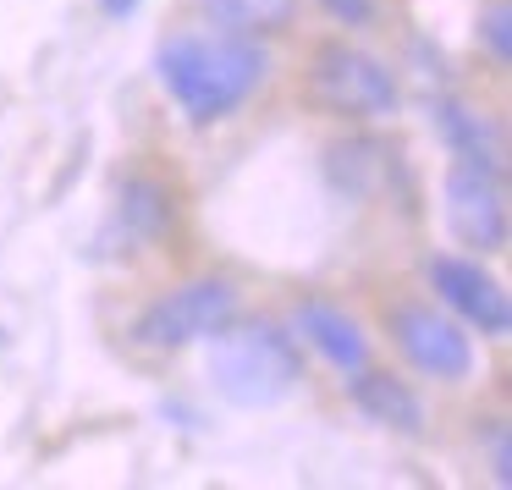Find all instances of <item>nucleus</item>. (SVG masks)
I'll return each instance as SVG.
<instances>
[{
  "instance_id": "obj_2",
  "label": "nucleus",
  "mask_w": 512,
  "mask_h": 490,
  "mask_svg": "<svg viewBox=\"0 0 512 490\" xmlns=\"http://www.w3.org/2000/svg\"><path fill=\"white\" fill-rule=\"evenodd\" d=\"M204 375H210L215 397L232 402V408H248V413L281 408L303 386L298 336L276 320H232L210 336Z\"/></svg>"
},
{
  "instance_id": "obj_7",
  "label": "nucleus",
  "mask_w": 512,
  "mask_h": 490,
  "mask_svg": "<svg viewBox=\"0 0 512 490\" xmlns=\"http://www.w3.org/2000/svg\"><path fill=\"white\" fill-rule=\"evenodd\" d=\"M424 276H430V292L441 298V309L452 314L457 325H468V331L490 336V342H501V336L512 331L507 292H501V281L490 276V270L479 265V259L435 254L430 265H424Z\"/></svg>"
},
{
  "instance_id": "obj_17",
  "label": "nucleus",
  "mask_w": 512,
  "mask_h": 490,
  "mask_svg": "<svg viewBox=\"0 0 512 490\" xmlns=\"http://www.w3.org/2000/svg\"><path fill=\"white\" fill-rule=\"evenodd\" d=\"M100 6H105L111 17H122V12H138V0H100Z\"/></svg>"
},
{
  "instance_id": "obj_1",
  "label": "nucleus",
  "mask_w": 512,
  "mask_h": 490,
  "mask_svg": "<svg viewBox=\"0 0 512 490\" xmlns=\"http://www.w3.org/2000/svg\"><path fill=\"white\" fill-rule=\"evenodd\" d=\"M155 78L193 127H215L265 89L270 56L259 39L226 34V28H188V34L160 39Z\"/></svg>"
},
{
  "instance_id": "obj_8",
  "label": "nucleus",
  "mask_w": 512,
  "mask_h": 490,
  "mask_svg": "<svg viewBox=\"0 0 512 490\" xmlns=\"http://www.w3.org/2000/svg\"><path fill=\"white\" fill-rule=\"evenodd\" d=\"M325 177L342 199L353 204H380L391 188L408 199V166H402V149L386 144V138H369V133H353V138H336L325 149Z\"/></svg>"
},
{
  "instance_id": "obj_16",
  "label": "nucleus",
  "mask_w": 512,
  "mask_h": 490,
  "mask_svg": "<svg viewBox=\"0 0 512 490\" xmlns=\"http://www.w3.org/2000/svg\"><path fill=\"white\" fill-rule=\"evenodd\" d=\"M331 23H342V28H369L375 23V12H380V0H314Z\"/></svg>"
},
{
  "instance_id": "obj_3",
  "label": "nucleus",
  "mask_w": 512,
  "mask_h": 490,
  "mask_svg": "<svg viewBox=\"0 0 512 490\" xmlns=\"http://www.w3.org/2000/svg\"><path fill=\"white\" fill-rule=\"evenodd\" d=\"M309 89L325 111L347 116V122H380V116H397V105H402L397 72L358 45H320L314 50Z\"/></svg>"
},
{
  "instance_id": "obj_13",
  "label": "nucleus",
  "mask_w": 512,
  "mask_h": 490,
  "mask_svg": "<svg viewBox=\"0 0 512 490\" xmlns=\"http://www.w3.org/2000/svg\"><path fill=\"white\" fill-rule=\"evenodd\" d=\"M210 28H226V34L243 39H270L281 28H292L298 17V0H199Z\"/></svg>"
},
{
  "instance_id": "obj_5",
  "label": "nucleus",
  "mask_w": 512,
  "mask_h": 490,
  "mask_svg": "<svg viewBox=\"0 0 512 490\" xmlns=\"http://www.w3.org/2000/svg\"><path fill=\"white\" fill-rule=\"evenodd\" d=\"M386 331L397 342V353L408 358L419 375L441 380V386H457L474 369V342H468V325H457L446 309L435 303H391Z\"/></svg>"
},
{
  "instance_id": "obj_11",
  "label": "nucleus",
  "mask_w": 512,
  "mask_h": 490,
  "mask_svg": "<svg viewBox=\"0 0 512 490\" xmlns=\"http://www.w3.org/2000/svg\"><path fill=\"white\" fill-rule=\"evenodd\" d=\"M177 226V199H171L166 182L155 177H127L122 193H116V221H111V237L133 254V248H149Z\"/></svg>"
},
{
  "instance_id": "obj_10",
  "label": "nucleus",
  "mask_w": 512,
  "mask_h": 490,
  "mask_svg": "<svg viewBox=\"0 0 512 490\" xmlns=\"http://www.w3.org/2000/svg\"><path fill=\"white\" fill-rule=\"evenodd\" d=\"M430 122H435V133H441V144L452 149V160H468V166H485V171H507L501 127L490 122L485 111L441 94V100H430Z\"/></svg>"
},
{
  "instance_id": "obj_9",
  "label": "nucleus",
  "mask_w": 512,
  "mask_h": 490,
  "mask_svg": "<svg viewBox=\"0 0 512 490\" xmlns=\"http://www.w3.org/2000/svg\"><path fill=\"white\" fill-rule=\"evenodd\" d=\"M292 336H298L303 347H314L336 375H358V369L369 364L364 325H358L347 309L325 303V298H303L298 309H292Z\"/></svg>"
},
{
  "instance_id": "obj_4",
  "label": "nucleus",
  "mask_w": 512,
  "mask_h": 490,
  "mask_svg": "<svg viewBox=\"0 0 512 490\" xmlns=\"http://www.w3.org/2000/svg\"><path fill=\"white\" fill-rule=\"evenodd\" d=\"M237 320V287L226 276H193L182 287L160 292L144 314H138L133 336L138 347H155V353H177V347L210 342L221 325Z\"/></svg>"
},
{
  "instance_id": "obj_14",
  "label": "nucleus",
  "mask_w": 512,
  "mask_h": 490,
  "mask_svg": "<svg viewBox=\"0 0 512 490\" xmlns=\"http://www.w3.org/2000/svg\"><path fill=\"white\" fill-rule=\"evenodd\" d=\"M479 45H485L490 67L507 72V61H512V12H507V0L485 6V17H479Z\"/></svg>"
},
{
  "instance_id": "obj_15",
  "label": "nucleus",
  "mask_w": 512,
  "mask_h": 490,
  "mask_svg": "<svg viewBox=\"0 0 512 490\" xmlns=\"http://www.w3.org/2000/svg\"><path fill=\"white\" fill-rule=\"evenodd\" d=\"M479 446H485V457H490V479L507 490L512 485V430H507V419L479 424Z\"/></svg>"
},
{
  "instance_id": "obj_12",
  "label": "nucleus",
  "mask_w": 512,
  "mask_h": 490,
  "mask_svg": "<svg viewBox=\"0 0 512 490\" xmlns=\"http://www.w3.org/2000/svg\"><path fill=\"white\" fill-rule=\"evenodd\" d=\"M347 386H353V402H358V413H364L369 424L397 430V435H408V441L424 435V402L413 397L397 375H380V369L364 364L358 375H347Z\"/></svg>"
},
{
  "instance_id": "obj_6",
  "label": "nucleus",
  "mask_w": 512,
  "mask_h": 490,
  "mask_svg": "<svg viewBox=\"0 0 512 490\" xmlns=\"http://www.w3.org/2000/svg\"><path fill=\"white\" fill-rule=\"evenodd\" d=\"M441 204H446V226L463 248H474V254L507 248V171L452 160L441 182Z\"/></svg>"
}]
</instances>
